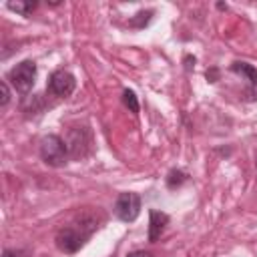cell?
<instances>
[{
    "instance_id": "obj_1",
    "label": "cell",
    "mask_w": 257,
    "mask_h": 257,
    "mask_svg": "<svg viewBox=\"0 0 257 257\" xmlns=\"http://www.w3.org/2000/svg\"><path fill=\"white\" fill-rule=\"evenodd\" d=\"M94 229H96V221L88 219L84 215V217H80V221L68 223V225L58 229V233H56V247L60 251H64V253H76L86 243V239L92 235Z\"/></svg>"
},
{
    "instance_id": "obj_2",
    "label": "cell",
    "mask_w": 257,
    "mask_h": 257,
    "mask_svg": "<svg viewBox=\"0 0 257 257\" xmlns=\"http://www.w3.org/2000/svg\"><path fill=\"white\" fill-rule=\"evenodd\" d=\"M68 149L66 143L58 135H46L40 141V159L48 167H64L68 163Z\"/></svg>"
},
{
    "instance_id": "obj_3",
    "label": "cell",
    "mask_w": 257,
    "mask_h": 257,
    "mask_svg": "<svg viewBox=\"0 0 257 257\" xmlns=\"http://www.w3.org/2000/svg\"><path fill=\"white\" fill-rule=\"evenodd\" d=\"M6 78L10 80V84L14 86V90H18V92L24 94L36 82V64L32 60H22L14 68H10V72H8Z\"/></svg>"
},
{
    "instance_id": "obj_4",
    "label": "cell",
    "mask_w": 257,
    "mask_h": 257,
    "mask_svg": "<svg viewBox=\"0 0 257 257\" xmlns=\"http://www.w3.org/2000/svg\"><path fill=\"white\" fill-rule=\"evenodd\" d=\"M66 149H68V155L72 159H82L86 157L90 151H92V135L86 126H74L68 131V137H66Z\"/></svg>"
},
{
    "instance_id": "obj_5",
    "label": "cell",
    "mask_w": 257,
    "mask_h": 257,
    "mask_svg": "<svg viewBox=\"0 0 257 257\" xmlns=\"http://www.w3.org/2000/svg\"><path fill=\"white\" fill-rule=\"evenodd\" d=\"M114 215L122 223H133L141 215V197L137 193H120L114 201Z\"/></svg>"
},
{
    "instance_id": "obj_6",
    "label": "cell",
    "mask_w": 257,
    "mask_h": 257,
    "mask_svg": "<svg viewBox=\"0 0 257 257\" xmlns=\"http://www.w3.org/2000/svg\"><path fill=\"white\" fill-rule=\"evenodd\" d=\"M74 88H76V78L68 70H54L48 78V84H46V90L58 98L70 96L74 92Z\"/></svg>"
},
{
    "instance_id": "obj_7",
    "label": "cell",
    "mask_w": 257,
    "mask_h": 257,
    "mask_svg": "<svg viewBox=\"0 0 257 257\" xmlns=\"http://www.w3.org/2000/svg\"><path fill=\"white\" fill-rule=\"evenodd\" d=\"M167 223H169V215L167 213L157 211V209L149 211V241L151 243H155L161 237V233L165 231Z\"/></svg>"
},
{
    "instance_id": "obj_8",
    "label": "cell",
    "mask_w": 257,
    "mask_h": 257,
    "mask_svg": "<svg viewBox=\"0 0 257 257\" xmlns=\"http://www.w3.org/2000/svg\"><path fill=\"white\" fill-rule=\"evenodd\" d=\"M231 70H233L235 74L247 78V82L251 84V88L257 86V70H255V66H251L249 62H239V60H237V62L231 64Z\"/></svg>"
},
{
    "instance_id": "obj_9",
    "label": "cell",
    "mask_w": 257,
    "mask_h": 257,
    "mask_svg": "<svg viewBox=\"0 0 257 257\" xmlns=\"http://www.w3.org/2000/svg\"><path fill=\"white\" fill-rule=\"evenodd\" d=\"M10 10H14V12H18V14H22V16H28V14H32V10L38 6V2H34V0H10L8 4H6Z\"/></svg>"
},
{
    "instance_id": "obj_10",
    "label": "cell",
    "mask_w": 257,
    "mask_h": 257,
    "mask_svg": "<svg viewBox=\"0 0 257 257\" xmlns=\"http://www.w3.org/2000/svg\"><path fill=\"white\" fill-rule=\"evenodd\" d=\"M151 18H153V10H141V12H137L133 18H131V26L133 28H145L149 22H151Z\"/></svg>"
},
{
    "instance_id": "obj_11",
    "label": "cell",
    "mask_w": 257,
    "mask_h": 257,
    "mask_svg": "<svg viewBox=\"0 0 257 257\" xmlns=\"http://www.w3.org/2000/svg\"><path fill=\"white\" fill-rule=\"evenodd\" d=\"M122 102H124V106L131 110V112H139V100H137V94L133 92V90H128V88H124L122 90Z\"/></svg>"
},
{
    "instance_id": "obj_12",
    "label": "cell",
    "mask_w": 257,
    "mask_h": 257,
    "mask_svg": "<svg viewBox=\"0 0 257 257\" xmlns=\"http://www.w3.org/2000/svg\"><path fill=\"white\" fill-rule=\"evenodd\" d=\"M187 181V175L183 173V171H171L169 173V177H167V185L171 187V189H175V187H179L181 183H185Z\"/></svg>"
},
{
    "instance_id": "obj_13",
    "label": "cell",
    "mask_w": 257,
    "mask_h": 257,
    "mask_svg": "<svg viewBox=\"0 0 257 257\" xmlns=\"http://www.w3.org/2000/svg\"><path fill=\"white\" fill-rule=\"evenodd\" d=\"M0 88H2V98H0V106H6L8 100H10V88H8V82L2 80L0 82Z\"/></svg>"
},
{
    "instance_id": "obj_14",
    "label": "cell",
    "mask_w": 257,
    "mask_h": 257,
    "mask_svg": "<svg viewBox=\"0 0 257 257\" xmlns=\"http://www.w3.org/2000/svg\"><path fill=\"white\" fill-rule=\"evenodd\" d=\"M2 257H28V253L24 249H4Z\"/></svg>"
},
{
    "instance_id": "obj_15",
    "label": "cell",
    "mask_w": 257,
    "mask_h": 257,
    "mask_svg": "<svg viewBox=\"0 0 257 257\" xmlns=\"http://www.w3.org/2000/svg\"><path fill=\"white\" fill-rule=\"evenodd\" d=\"M126 257H153V255L147 253V251H133V253H128Z\"/></svg>"
},
{
    "instance_id": "obj_16",
    "label": "cell",
    "mask_w": 257,
    "mask_h": 257,
    "mask_svg": "<svg viewBox=\"0 0 257 257\" xmlns=\"http://www.w3.org/2000/svg\"><path fill=\"white\" fill-rule=\"evenodd\" d=\"M215 76H217V70H207V78H209V82H215Z\"/></svg>"
},
{
    "instance_id": "obj_17",
    "label": "cell",
    "mask_w": 257,
    "mask_h": 257,
    "mask_svg": "<svg viewBox=\"0 0 257 257\" xmlns=\"http://www.w3.org/2000/svg\"><path fill=\"white\" fill-rule=\"evenodd\" d=\"M255 163H257V161H255Z\"/></svg>"
}]
</instances>
